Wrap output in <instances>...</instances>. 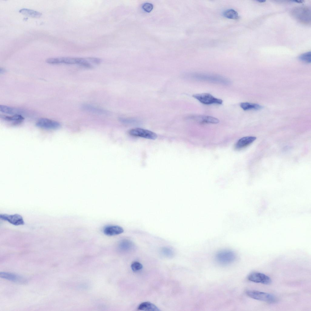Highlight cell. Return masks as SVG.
<instances>
[{"mask_svg":"<svg viewBox=\"0 0 311 311\" xmlns=\"http://www.w3.org/2000/svg\"><path fill=\"white\" fill-rule=\"evenodd\" d=\"M188 77L196 80L224 85H228L231 84V81L228 79L217 75L193 73L189 74Z\"/></svg>","mask_w":311,"mask_h":311,"instance_id":"1","label":"cell"},{"mask_svg":"<svg viewBox=\"0 0 311 311\" xmlns=\"http://www.w3.org/2000/svg\"><path fill=\"white\" fill-rule=\"evenodd\" d=\"M46 62L51 64H77L87 67H91V65L87 60L82 58L70 57L50 58L47 59Z\"/></svg>","mask_w":311,"mask_h":311,"instance_id":"2","label":"cell"},{"mask_svg":"<svg viewBox=\"0 0 311 311\" xmlns=\"http://www.w3.org/2000/svg\"><path fill=\"white\" fill-rule=\"evenodd\" d=\"M249 297L255 299L269 302L275 301V297L273 295L262 292L255 290H248L246 292Z\"/></svg>","mask_w":311,"mask_h":311,"instance_id":"3","label":"cell"},{"mask_svg":"<svg viewBox=\"0 0 311 311\" xmlns=\"http://www.w3.org/2000/svg\"><path fill=\"white\" fill-rule=\"evenodd\" d=\"M236 257L234 252L229 250L220 251L215 255V258L217 262L223 265L231 263L234 261Z\"/></svg>","mask_w":311,"mask_h":311,"instance_id":"4","label":"cell"},{"mask_svg":"<svg viewBox=\"0 0 311 311\" xmlns=\"http://www.w3.org/2000/svg\"><path fill=\"white\" fill-rule=\"evenodd\" d=\"M193 96L201 103L205 104H220L223 103L221 99L216 98L209 93L196 94H193Z\"/></svg>","mask_w":311,"mask_h":311,"instance_id":"5","label":"cell"},{"mask_svg":"<svg viewBox=\"0 0 311 311\" xmlns=\"http://www.w3.org/2000/svg\"><path fill=\"white\" fill-rule=\"evenodd\" d=\"M129 133L133 136L139 137L150 139L154 140L157 138V135L155 133L140 128L131 129L129 131Z\"/></svg>","mask_w":311,"mask_h":311,"instance_id":"6","label":"cell"},{"mask_svg":"<svg viewBox=\"0 0 311 311\" xmlns=\"http://www.w3.org/2000/svg\"><path fill=\"white\" fill-rule=\"evenodd\" d=\"M293 15L301 22L308 23L310 20V12L308 8L299 7L293 11Z\"/></svg>","mask_w":311,"mask_h":311,"instance_id":"7","label":"cell"},{"mask_svg":"<svg viewBox=\"0 0 311 311\" xmlns=\"http://www.w3.org/2000/svg\"><path fill=\"white\" fill-rule=\"evenodd\" d=\"M36 125L41 128L50 130L56 129L60 126V123L57 121L45 118L38 119L36 122Z\"/></svg>","mask_w":311,"mask_h":311,"instance_id":"8","label":"cell"},{"mask_svg":"<svg viewBox=\"0 0 311 311\" xmlns=\"http://www.w3.org/2000/svg\"><path fill=\"white\" fill-rule=\"evenodd\" d=\"M248 279L250 281L264 284L268 285L272 282L271 279L266 275L259 272H253L248 276Z\"/></svg>","mask_w":311,"mask_h":311,"instance_id":"9","label":"cell"},{"mask_svg":"<svg viewBox=\"0 0 311 311\" xmlns=\"http://www.w3.org/2000/svg\"><path fill=\"white\" fill-rule=\"evenodd\" d=\"M190 118L200 124H217L219 120L217 118L210 116L203 115H193Z\"/></svg>","mask_w":311,"mask_h":311,"instance_id":"10","label":"cell"},{"mask_svg":"<svg viewBox=\"0 0 311 311\" xmlns=\"http://www.w3.org/2000/svg\"><path fill=\"white\" fill-rule=\"evenodd\" d=\"M0 218L2 220L7 221L15 225H24V222L22 217L20 215L15 214L13 215L1 214Z\"/></svg>","mask_w":311,"mask_h":311,"instance_id":"11","label":"cell"},{"mask_svg":"<svg viewBox=\"0 0 311 311\" xmlns=\"http://www.w3.org/2000/svg\"><path fill=\"white\" fill-rule=\"evenodd\" d=\"M0 276L3 279L16 283L23 284L26 282V279L22 276L12 273L1 272Z\"/></svg>","mask_w":311,"mask_h":311,"instance_id":"12","label":"cell"},{"mask_svg":"<svg viewBox=\"0 0 311 311\" xmlns=\"http://www.w3.org/2000/svg\"><path fill=\"white\" fill-rule=\"evenodd\" d=\"M256 139L254 136H246L239 139L236 143L235 148L237 149H240L252 143Z\"/></svg>","mask_w":311,"mask_h":311,"instance_id":"13","label":"cell"},{"mask_svg":"<svg viewBox=\"0 0 311 311\" xmlns=\"http://www.w3.org/2000/svg\"><path fill=\"white\" fill-rule=\"evenodd\" d=\"M124 231L123 228L118 225H110L105 227L103 230L105 234L112 236L119 234Z\"/></svg>","mask_w":311,"mask_h":311,"instance_id":"14","label":"cell"},{"mask_svg":"<svg viewBox=\"0 0 311 311\" xmlns=\"http://www.w3.org/2000/svg\"><path fill=\"white\" fill-rule=\"evenodd\" d=\"M0 117L2 119L11 122L14 124H18L22 122L24 120V117L21 114H15L11 116L1 115Z\"/></svg>","mask_w":311,"mask_h":311,"instance_id":"15","label":"cell"},{"mask_svg":"<svg viewBox=\"0 0 311 311\" xmlns=\"http://www.w3.org/2000/svg\"><path fill=\"white\" fill-rule=\"evenodd\" d=\"M82 108L85 111L102 114H108L109 113L107 111L93 106L88 104H84L82 106Z\"/></svg>","mask_w":311,"mask_h":311,"instance_id":"16","label":"cell"},{"mask_svg":"<svg viewBox=\"0 0 311 311\" xmlns=\"http://www.w3.org/2000/svg\"><path fill=\"white\" fill-rule=\"evenodd\" d=\"M137 310L144 311H159V308L155 305L149 302H145L141 303Z\"/></svg>","mask_w":311,"mask_h":311,"instance_id":"17","label":"cell"},{"mask_svg":"<svg viewBox=\"0 0 311 311\" xmlns=\"http://www.w3.org/2000/svg\"><path fill=\"white\" fill-rule=\"evenodd\" d=\"M0 111L3 113L11 114H20L21 110L4 105H0Z\"/></svg>","mask_w":311,"mask_h":311,"instance_id":"18","label":"cell"},{"mask_svg":"<svg viewBox=\"0 0 311 311\" xmlns=\"http://www.w3.org/2000/svg\"><path fill=\"white\" fill-rule=\"evenodd\" d=\"M19 12L26 16L33 18H39L42 15L41 13L39 12L27 9H20Z\"/></svg>","mask_w":311,"mask_h":311,"instance_id":"19","label":"cell"},{"mask_svg":"<svg viewBox=\"0 0 311 311\" xmlns=\"http://www.w3.org/2000/svg\"><path fill=\"white\" fill-rule=\"evenodd\" d=\"M240 106L245 111L251 109L259 110L262 108V107L258 104L248 102L241 103L240 104Z\"/></svg>","mask_w":311,"mask_h":311,"instance_id":"20","label":"cell"},{"mask_svg":"<svg viewBox=\"0 0 311 311\" xmlns=\"http://www.w3.org/2000/svg\"><path fill=\"white\" fill-rule=\"evenodd\" d=\"M223 15L225 17L230 19H237L239 18L237 12L232 9L225 10L223 13Z\"/></svg>","mask_w":311,"mask_h":311,"instance_id":"21","label":"cell"},{"mask_svg":"<svg viewBox=\"0 0 311 311\" xmlns=\"http://www.w3.org/2000/svg\"><path fill=\"white\" fill-rule=\"evenodd\" d=\"M132 242L128 240H124L122 241L119 244V247L120 249L127 250L129 249L132 246Z\"/></svg>","mask_w":311,"mask_h":311,"instance_id":"22","label":"cell"},{"mask_svg":"<svg viewBox=\"0 0 311 311\" xmlns=\"http://www.w3.org/2000/svg\"><path fill=\"white\" fill-rule=\"evenodd\" d=\"M311 56V52H308L301 54L299 56V59L301 61L304 62L310 63Z\"/></svg>","mask_w":311,"mask_h":311,"instance_id":"23","label":"cell"},{"mask_svg":"<svg viewBox=\"0 0 311 311\" xmlns=\"http://www.w3.org/2000/svg\"><path fill=\"white\" fill-rule=\"evenodd\" d=\"M143 266L140 262L135 261L133 262L131 264V267L132 270L134 272H136L142 269Z\"/></svg>","mask_w":311,"mask_h":311,"instance_id":"24","label":"cell"},{"mask_svg":"<svg viewBox=\"0 0 311 311\" xmlns=\"http://www.w3.org/2000/svg\"><path fill=\"white\" fill-rule=\"evenodd\" d=\"M142 7L145 11L147 12H149L152 9L153 5L151 3L146 2L143 4Z\"/></svg>","mask_w":311,"mask_h":311,"instance_id":"25","label":"cell"},{"mask_svg":"<svg viewBox=\"0 0 311 311\" xmlns=\"http://www.w3.org/2000/svg\"><path fill=\"white\" fill-rule=\"evenodd\" d=\"M163 253L166 255L170 256L172 255V251L168 248H164L163 250Z\"/></svg>","mask_w":311,"mask_h":311,"instance_id":"26","label":"cell"},{"mask_svg":"<svg viewBox=\"0 0 311 311\" xmlns=\"http://www.w3.org/2000/svg\"><path fill=\"white\" fill-rule=\"evenodd\" d=\"M293 1L294 2H296L298 3H302V2H303V1H299L297 0V1Z\"/></svg>","mask_w":311,"mask_h":311,"instance_id":"27","label":"cell"},{"mask_svg":"<svg viewBox=\"0 0 311 311\" xmlns=\"http://www.w3.org/2000/svg\"><path fill=\"white\" fill-rule=\"evenodd\" d=\"M258 1L259 2L262 3V2H265V1H263V0L262 1V0H261V1Z\"/></svg>","mask_w":311,"mask_h":311,"instance_id":"28","label":"cell"}]
</instances>
